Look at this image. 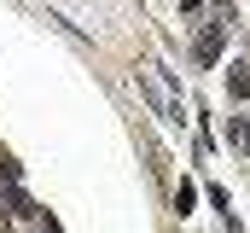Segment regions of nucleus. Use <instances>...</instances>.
Returning <instances> with one entry per match:
<instances>
[{"label": "nucleus", "mask_w": 250, "mask_h": 233, "mask_svg": "<svg viewBox=\"0 0 250 233\" xmlns=\"http://www.w3.org/2000/svg\"><path fill=\"white\" fill-rule=\"evenodd\" d=\"M227 93H233V99H250V64H233V76H227Z\"/></svg>", "instance_id": "nucleus-4"}, {"label": "nucleus", "mask_w": 250, "mask_h": 233, "mask_svg": "<svg viewBox=\"0 0 250 233\" xmlns=\"http://www.w3.org/2000/svg\"><path fill=\"white\" fill-rule=\"evenodd\" d=\"M192 204H198V186H192V181H181V186H175V210H181V216H187Z\"/></svg>", "instance_id": "nucleus-5"}, {"label": "nucleus", "mask_w": 250, "mask_h": 233, "mask_svg": "<svg viewBox=\"0 0 250 233\" xmlns=\"http://www.w3.org/2000/svg\"><path fill=\"white\" fill-rule=\"evenodd\" d=\"M181 6H187V12H198V6H204V0H181Z\"/></svg>", "instance_id": "nucleus-6"}, {"label": "nucleus", "mask_w": 250, "mask_h": 233, "mask_svg": "<svg viewBox=\"0 0 250 233\" xmlns=\"http://www.w3.org/2000/svg\"><path fill=\"white\" fill-rule=\"evenodd\" d=\"M35 233H53V222H35Z\"/></svg>", "instance_id": "nucleus-7"}, {"label": "nucleus", "mask_w": 250, "mask_h": 233, "mask_svg": "<svg viewBox=\"0 0 250 233\" xmlns=\"http://www.w3.org/2000/svg\"><path fill=\"white\" fill-rule=\"evenodd\" d=\"M227 29H233V0H215V12L204 18V29H198V41H192V58H198V64H215Z\"/></svg>", "instance_id": "nucleus-2"}, {"label": "nucleus", "mask_w": 250, "mask_h": 233, "mask_svg": "<svg viewBox=\"0 0 250 233\" xmlns=\"http://www.w3.org/2000/svg\"><path fill=\"white\" fill-rule=\"evenodd\" d=\"M227 146L233 152H250V116H233L227 122Z\"/></svg>", "instance_id": "nucleus-3"}, {"label": "nucleus", "mask_w": 250, "mask_h": 233, "mask_svg": "<svg viewBox=\"0 0 250 233\" xmlns=\"http://www.w3.org/2000/svg\"><path fill=\"white\" fill-rule=\"evenodd\" d=\"M134 88L151 99V111L163 116L169 128H187V99L175 93V76H169L163 64H140V70H134Z\"/></svg>", "instance_id": "nucleus-1"}]
</instances>
